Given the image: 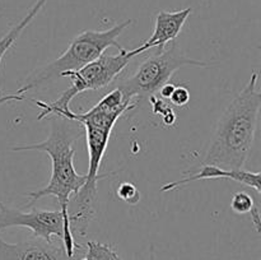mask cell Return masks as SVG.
<instances>
[{
    "label": "cell",
    "instance_id": "cell-4",
    "mask_svg": "<svg viewBox=\"0 0 261 260\" xmlns=\"http://www.w3.org/2000/svg\"><path fill=\"white\" fill-rule=\"evenodd\" d=\"M132 23V19H126L124 22L116 23L107 30H88L79 33L59 58L25 78V83L15 93L23 94L30 89L45 86L55 81L56 78H61V74L65 71L82 69L92 61L97 60L99 56L103 55L107 48L112 46L119 48V51L122 50L124 46L119 42L117 38Z\"/></svg>",
    "mask_w": 261,
    "mask_h": 260
},
{
    "label": "cell",
    "instance_id": "cell-3",
    "mask_svg": "<svg viewBox=\"0 0 261 260\" xmlns=\"http://www.w3.org/2000/svg\"><path fill=\"white\" fill-rule=\"evenodd\" d=\"M79 125L81 124L78 122L58 116V119L51 122L50 134L45 140L32 144H19L12 148L14 152H45L51 158L50 181L45 188L24 194V196L30 199L25 206H31L43 196H55L58 199L59 209L64 217L69 219V200L81 190L87 180V173H78L74 167V143L82 135Z\"/></svg>",
    "mask_w": 261,
    "mask_h": 260
},
{
    "label": "cell",
    "instance_id": "cell-15",
    "mask_svg": "<svg viewBox=\"0 0 261 260\" xmlns=\"http://www.w3.org/2000/svg\"><path fill=\"white\" fill-rule=\"evenodd\" d=\"M116 194L122 201H125L127 204H137L140 199V194L138 191V189L130 183L121 184L117 188Z\"/></svg>",
    "mask_w": 261,
    "mask_h": 260
},
{
    "label": "cell",
    "instance_id": "cell-18",
    "mask_svg": "<svg viewBox=\"0 0 261 260\" xmlns=\"http://www.w3.org/2000/svg\"><path fill=\"white\" fill-rule=\"evenodd\" d=\"M175 84H171V83H166L165 86L161 87V89L158 91V93H160V98L165 99V101H167L168 98H170L171 93L173 92V89H175Z\"/></svg>",
    "mask_w": 261,
    "mask_h": 260
},
{
    "label": "cell",
    "instance_id": "cell-9",
    "mask_svg": "<svg viewBox=\"0 0 261 260\" xmlns=\"http://www.w3.org/2000/svg\"><path fill=\"white\" fill-rule=\"evenodd\" d=\"M191 12H193L191 8H185L176 12H166V10L158 12L155 15L154 30H153L152 36L138 47L139 54L145 53L149 48L163 50L167 43L175 41L182 31Z\"/></svg>",
    "mask_w": 261,
    "mask_h": 260
},
{
    "label": "cell",
    "instance_id": "cell-6",
    "mask_svg": "<svg viewBox=\"0 0 261 260\" xmlns=\"http://www.w3.org/2000/svg\"><path fill=\"white\" fill-rule=\"evenodd\" d=\"M184 66L208 68L211 64L198 59L188 58L175 40L168 46H165L163 50L145 59L130 78L120 82L116 87L121 88L127 96L137 101L149 98L160 91L161 87L170 83L173 73Z\"/></svg>",
    "mask_w": 261,
    "mask_h": 260
},
{
    "label": "cell",
    "instance_id": "cell-8",
    "mask_svg": "<svg viewBox=\"0 0 261 260\" xmlns=\"http://www.w3.org/2000/svg\"><path fill=\"white\" fill-rule=\"evenodd\" d=\"M0 260H79L69 256L63 241L54 242L32 236L25 241L7 242L0 237Z\"/></svg>",
    "mask_w": 261,
    "mask_h": 260
},
{
    "label": "cell",
    "instance_id": "cell-17",
    "mask_svg": "<svg viewBox=\"0 0 261 260\" xmlns=\"http://www.w3.org/2000/svg\"><path fill=\"white\" fill-rule=\"evenodd\" d=\"M13 101H27V97L23 96V94H17V93L3 94V96L0 97V106Z\"/></svg>",
    "mask_w": 261,
    "mask_h": 260
},
{
    "label": "cell",
    "instance_id": "cell-16",
    "mask_svg": "<svg viewBox=\"0 0 261 260\" xmlns=\"http://www.w3.org/2000/svg\"><path fill=\"white\" fill-rule=\"evenodd\" d=\"M168 101H171V103H173L175 106H185V105L190 101V92H189L188 87L182 86V84L176 86L173 92L171 93Z\"/></svg>",
    "mask_w": 261,
    "mask_h": 260
},
{
    "label": "cell",
    "instance_id": "cell-1",
    "mask_svg": "<svg viewBox=\"0 0 261 260\" xmlns=\"http://www.w3.org/2000/svg\"><path fill=\"white\" fill-rule=\"evenodd\" d=\"M138 106L137 99L127 96L121 88L115 87L98 103L86 112H74L70 109L59 112L56 116L71 120L86 130L88 148V172L87 180L81 190L69 200L68 216L71 232L86 236L89 223L97 213V185L102 178L111 173H99L102 158L106 153L110 135L117 120L127 110Z\"/></svg>",
    "mask_w": 261,
    "mask_h": 260
},
{
    "label": "cell",
    "instance_id": "cell-2",
    "mask_svg": "<svg viewBox=\"0 0 261 260\" xmlns=\"http://www.w3.org/2000/svg\"><path fill=\"white\" fill-rule=\"evenodd\" d=\"M257 82L259 74L254 73L221 115L203 165L224 170L245 168L254 144L261 109Z\"/></svg>",
    "mask_w": 261,
    "mask_h": 260
},
{
    "label": "cell",
    "instance_id": "cell-11",
    "mask_svg": "<svg viewBox=\"0 0 261 260\" xmlns=\"http://www.w3.org/2000/svg\"><path fill=\"white\" fill-rule=\"evenodd\" d=\"M47 2L48 0H36L35 4H33L32 7L30 8V10L27 12V14H25L17 24L13 25L3 37H0V65H2L3 58H4L5 54L8 53V50L14 45L15 41H17L18 38L20 37V35L23 33V31H24L25 28L31 24V22L37 17V14L42 10V8L45 7ZM2 96L3 92L2 88H0V97Z\"/></svg>",
    "mask_w": 261,
    "mask_h": 260
},
{
    "label": "cell",
    "instance_id": "cell-10",
    "mask_svg": "<svg viewBox=\"0 0 261 260\" xmlns=\"http://www.w3.org/2000/svg\"><path fill=\"white\" fill-rule=\"evenodd\" d=\"M217 178H227V180L236 181V183L244 184L247 188H251L256 191L257 194L261 193V175L260 172H251L245 168L242 170H224V168L217 167L213 165H203V167L196 173H193L189 177L182 178L178 181H172L162 186L161 190L163 193L166 191L175 190L178 186L186 185L193 181L199 180H217Z\"/></svg>",
    "mask_w": 261,
    "mask_h": 260
},
{
    "label": "cell",
    "instance_id": "cell-12",
    "mask_svg": "<svg viewBox=\"0 0 261 260\" xmlns=\"http://www.w3.org/2000/svg\"><path fill=\"white\" fill-rule=\"evenodd\" d=\"M79 260H121L111 246L97 241L87 242V250Z\"/></svg>",
    "mask_w": 261,
    "mask_h": 260
},
{
    "label": "cell",
    "instance_id": "cell-14",
    "mask_svg": "<svg viewBox=\"0 0 261 260\" xmlns=\"http://www.w3.org/2000/svg\"><path fill=\"white\" fill-rule=\"evenodd\" d=\"M149 102L152 103V107H153V112L157 115H161V116L163 117V122H165L166 125H173L176 121V115L175 112L172 111V109H171L170 106L167 105V102L165 101V99L162 98H157L154 96H150L149 98Z\"/></svg>",
    "mask_w": 261,
    "mask_h": 260
},
{
    "label": "cell",
    "instance_id": "cell-5",
    "mask_svg": "<svg viewBox=\"0 0 261 260\" xmlns=\"http://www.w3.org/2000/svg\"><path fill=\"white\" fill-rule=\"evenodd\" d=\"M140 55L138 47L127 50L122 48L116 55L103 54L97 60L92 61L88 65L82 69L73 71H65L61 74V78H70L71 86L61 93L56 101L43 102L37 99L28 98L27 101L32 102L35 106L40 107V114L37 120H43L51 115H58L60 111L70 109V102L78 94L87 91H97L109 87L120 74L124 71L127 64L135 56Z\"/></svg>",
    "mask_w": 261,
    "mask_h": 260
},
{
    "label": "cell",
    "instance_id": "cell-13",
    "mask_svg": "<svg viewBox=\"0 0 261 260\" xmlns=\"http://www.w3.org/2000/svg\"><path fill=\"white\" fill-rule=\"evenodd\" d=\"M256 208L254 198L246 191H239L233 195L231 200V209L237 214H245L252 212V209Z\"/></svg>",
    "mask_w": 261,
    "mask_h": 260
},
{
    "label": "cell",
    "instance_id": "cell-7",
    "mask_svg": "<svg viewBox=\"0 0 261 260\" xmlns=\"http://www.w3.org/2000/svg\"><path fill=\"white\" fill-rule=\"evenodd\" d=\"M10 227H24L32 231L33 236L46 241H53V237L56 236L63 241L69 256H75L76 250L82 249L74 240L69 219L64 217L60 209L22 212L0 201V231Z\"/></svg>",
    "mask_w": 261,
    "mask_h": 260
}]
</instances>
